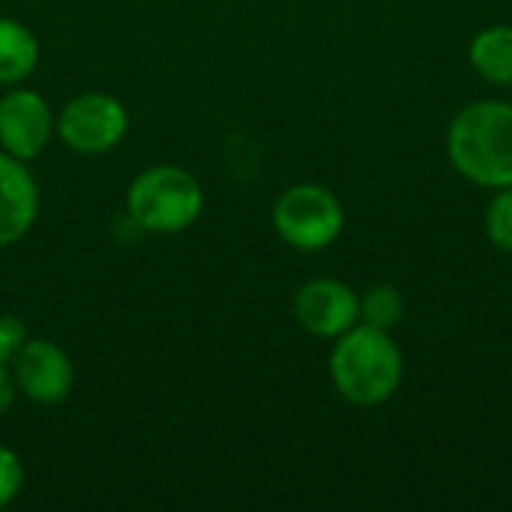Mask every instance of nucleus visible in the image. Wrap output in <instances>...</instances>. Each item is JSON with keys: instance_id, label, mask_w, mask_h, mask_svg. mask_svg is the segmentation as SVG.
I'll return each mask as SVG.
<instances>
[{"instance_id": "f8f14e48", "label": "nucleus", "mask_w": 512, "mask_h": 512, "mask_svg": "<svg viewBox=\"0 0 512 512\" xmlns=\"http://www.w3.org/2000/svg\"><path fill=\"white\" fill-rule=\"evenodd\" d=\"M405 318V300L393 285H375L360 294V321L378 330H396Z\"/></svg>"}, {"instance_id": "39448f33", "label": "nucleus", "mask_w": 512, "mask_h": 512, "mask_svg": "<svg viewBox=\"0 0 512 512\" xmlns=\"http://www.w3.org/2000/svg\"><path fill=\"white\" fill-rule=\"evenodd\" d=\"M126 132L129 111L105 90L78 93L57 111V138L78 156H105L123 144Z\"/></svg>"}, {"instance_id": "4468645a", "label": "nucleus", "mask_w": 512, "mask_h": 512, "mask_svg": "<svg viewBox=\"0 0 512 512\" xmlns=\"http://www.w3.org/2000/svg\"><path fill=\"white\" fill-rule=\"evenodd\" d=\"M24 489V462L12 447L0 444V510L15 504Z\"/></svg>"}, {"instance_id": "7ed1b4c3", "label": "nucleus", "mask_w": 512, "mask_h": 512, "mask_svg": "<svg viewBox=\"0 0 512 512\" xmlns=\"http://www.w3.org/2000/svg\"><path fill=\"white\" fill-rule=\"evenodd\" d=\"M204 213V186L183 165H150L126 189V219L144 234L174 237Z\"/></svg>"}, {"instance_id": "9b49d317", "label": "nucleus", "mask_w": 512, "mask_h": 512, "mask_svg": "<svg viewBox=\"0 0 512 512\" xmlns=\"http://www.w3.org/2000/svg\"><path fill=\"white\" fill-rule=\"evenodd\" d=\"M468 60L480 78L498 87H512V24L483 27L468 48Z\"/></svg>"}, {"instance_id": "1a4fd4ad", "label": "nucleus", "mask_w": 512, "mask_h": 512, "mask_svg": "<svg viewBox=\"0 0 512 512\" xmlns=\"http://www.w3.org/2000/svg\"><path fill=\"white\" fill-rule=\"evenodd\" d=\"M39 219V186L27 162L0 150V249L15 246Z\"/></svg>"}, {"instance_id": "f03ea898", "label": "nucleus", "mask_w": 512, "mask_h": 512, "mask_svg": "<svg viewBox=\"0 0 512 512\" xmlns=\"http://www.w3.org/2000/svg\"><path fill=\"white\" fill-rule=\"evenodd\" d=\"M447 153L453 168L483 186H512V105L480 99L465 105L447 129Z\"/></svg>"}, {"instance_id": "423d86ee", "label": "nucleus", "mask_w": 512, "mask_h": 512, "mask_svg": "<svg viewBox=\"0 0 512 512\" xmlns=\"http://www.w3.org/2000/svg\"><path fill=\"white\" fill-rule=\"evenodd\" d=\"M54 135L57 114L48 99L24 84L6 87L0 96V150L21 162H33L48 150Z\"/></svg>"}, {"instance_id": "6e6552de", "label": "nucleus", "mask_w": 512, "mask_h": 512, "mask_svg": "<svg viewBox=\"0 0 512 512\" xmlns=\"http://www.w3.org/2000/svg\"><path fill=\"white\" fill-rule=\"evenodd\" d=\"M294 321L315 339H339L360 324V294L342 279H309L294 294Z\"/></svg>"}, {"instance_id": "ddd939ff", "label": "nucleus", "mask_w": 512, "mask_h": 512, "mask_svg": "<svg viewBox=\"0 0 512 512\" xmlns=\"http://www.w3.org/2000/svg\"><path fill=\"white\" fill-rule=\"evenodd\" d=\"M486 234L501 252L512 255V186L495 189V198L486 210Z\"/></svg>"}, {"instance_id": "20e7f679", "label": "nucleus", "mask_w": 512, "mask_h": 512, "mask_svg": "<svg viewBox=\"0 0 512 512\" xmlns=\"http://www.w3.org/2000/svg\"><path fill=\"white\" fill-rule=\"evenodd\" d=\"M273 228L285 246L297 252H321L339 240L345 228V210L327 186L297 183L276 198Z\"/></svg>"}, {"instance_id": "f257e3e1", "label": "nucleus", "mask_w": 512, "mask_h": 512, "mask_svg": "<svg viewBox=\"0 0 512 512\" xmlns=\"http://www.w3.org/2000/svg\"><path fill=\"white\" fill-rule=\"evenodd\" d=\"M333 342L330 381L345 402L357 408H378L396 396L402 387L405 360L390 330L360 321Z\"/></svg>"}, {"instance_id": "0eeeda50", "label": "nucleus", "mask_w": 512, "mask_h": 512, "mask_svg": "<svg viewBox=\"0 0 512 512\" xmlns=\"http://www.w3.org/2000/svg\"><path fill=\"white\" fill-rule=\"evenodd\" d=\"M15 387L33 405H63L75 387V366L72 357L51 339H30L21 345L15 360L9 363Z\"/></svg>"}, {"instance_id": "dca6fc26", "label": "nucleus", "mask_w": 512, "mask_h": 512, "mask_svg": "<svg viewBox=\"0 0 512 512\" xmlns=\"http://www.w3.org/2000/svg\"><path fill=\"white\" fill-rule=\"evenodd\" d=\"M15 396H18V387H15L12 369L0 363V417L15 405Z\"/></svg>"}, {"instance_id": "2eb2a0df", "label": "nucleus", "mask_w": 512, "mask_h": 512, "mask_svg": "<svg viewBox=\"0 0 512 512\" xmlns=\"http://www.w3.org/2000/svg\"><path fill=\"white\" fill-rule=\"evenodd\" d=\"M27 342V327L18 315H6L0 312V363L9 366L15 360V354L21 351V345Z\"/></svg>"}, {"instance_id": "9d476101", "label": "nucleus", "mask_w": 512, "mask_h": 512, "mask_svg": "<svg viewBox=\"0 0 512 512\" xmlns=\"http://www.w3.org/2000/svg\"><path fill=\"white\" fill-rule=\"evenodd\" d=\"M39 66V39L36 33L9 15H0V87L24 84Z\"/></svg>"}]
</instances>
